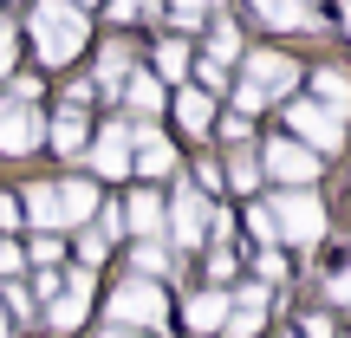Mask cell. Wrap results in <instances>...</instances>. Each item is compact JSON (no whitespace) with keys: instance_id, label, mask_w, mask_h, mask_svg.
<instances>
[{"instance_id":"cell-17","label":"cell","mask_w":351,"mask_h":338,"mask_svg":"<svg viewBox=\"0 0 351 338\" xmlns=\"http://www.w3.org/2000/svg\"><path fill=\"white\" fill-rule=\"evenodd\" d=\"M267 26H319V13H306V0H254Z\"/></svg>"},{"instance_id":"cell-18","label":"cell","mask_w":351,"mask_h":338,"mask_svg":"<svg viewBox=\"0 0 351 338\" xmlns=\"http://www.w3.org/2000/svg\"><path fill=\"white\" fill-rule=\"evenodd\" d=\"M46 137H52V150H59V156H78V150H85V117H78V111L52 117V124H46Z\"/></svg>"},{"instance_id":"cell-34","label":"cell","mask_w":351,"mask_h":338,"mask_svg":"<svg viewBox=\"0 0 351 338\" xmlns=\"http://www.w3.org/2000/svg\"><path fill=\"white\" fill-rule=\"evenodd\" d=\"M7 65H13V26L0 20V78H7Z\"/></svg>"},{"instance_id":"cell-19","label":"cell","mask_w":351,"mask_h":338,"mask_svg":"<svg viewBox=\"0 0 351 338\" xmlns=\"http://www.w3.org/2000/svg\"><path fill=\"white\" fill-rule=\"evenodd\" d=\"M176 117H182V130H189V137H202V130H208V117H215L208 91H195V85H189L182 98H176Z\"/></svg>"},{"instance_id":"cell-9","label":"cell","mask_w":351,"mask_h":338,"mask_svg":"<svg viewBox=\"0 0 351 338\" xmlns=\"http://www.w3.org/2000/svg\"><path fill=\"white\" fill-rule=\"evenodd\" d=\"M293 78H300V65L280 59V52H254L247 59V85L267 91V98H274V91H293Z\"/></svg>"},{"instance_id":"cell-29","label":"cell","mask_w":351,"mask_h":338,"mask_svg":"<svg viewBox=\"0 0 351 338\" xmlns=\"http://www.w3.org/2000/svg\"><path fill=\"white\" fill-rule=\"evenodd\" d=\"M169 7H176V26H195V20H202V7H208V0H169Z\"/></svg>"},{"instance_id":"cell-25","label":"cell","mask_w":351,"mask_h":338,"mask_svg":"<svg viewBox=\"0 0 351 338\" xmlns=\"http://www.w3.org/2000/svg\"><path fill=\"white\" fill-rule=\"evenodd\" d=\"M247 228H254L261 241H274V208H267V202H254V208H247Z\"/></svg>"},{"instance_id":"cell-26","label":"cell","mask_w":351,"mask_h":338,"mask_svg":"<svg viewBox=\"0 0 351 338\" xmlns=\"http://www.w3.org/2000/svg\"><path fill=\"white\" fill-rule=\"evenodd\" d=\"M143 13H150V0H111V20H143Z\"/></svg>"},{"instance_id":"cell-8","label":"cell","mask_w":351,"mask_h":338,"mask_svg":"<svg viewBox=\"0 0 351 338\" xmlns=\"http://www.w3.org/2000/svg\"><path fill=\"white\" fill-rule=\"evenodd\" d=\"M91 169L98 176H130V124H104V137L91 143Z\"/></svg>"},{"instance_id":"cell-3","label":"cell","mask_w":351,"mask_h":338,"mask_svg":"<svg viewBox=\"0 0 351 338\" xmlns=\"http://www.w3.org/2000/svg\"><path fill=\"white\" fill-rule=\"evenodd\" d=\"M111 319H117V326H163L169 300H163L156 280H124V287L111 293Z\"/></svg>"},{"instance_id":"cell-31","label":"cell","mask_w":351,"mask_h":338,"mask_svg":"<svg viewBox=\"0 0 351 338\" xmlns=\"http://www.w3.org/2000/svg\"><path fill=\"white\" fill-rule=\"evenodd\" d=\"M7 313H20V319H26V313H33V293H26V287H20V280H13V287H7Z\"/></svg>"},{"instance_id":"cell-37","label":"cell","mask_w":351,"mask_h":338,"mask_svg":"<svg viewBox=\"0 0 351 338\" xmlns=\"http://www.w3.org/2000/svg\"><path fill=\"white\" fill-rule=\"evenodd\" d=\"M0 228H20V202L13 195H0Z\"/></svg>"},{"instance_id":"cell-41","label":"cell","mask_w":351,"mask_h":338,"mask_svg":"<svg viewBox=\"0 0 351 338\" xmlns=\"http://www.w3.org/2000/svg\"><path fill=\"white\" fill-rule=\"evenodd\" d=\"M111 338H124V332H111Z\"/></svg>"},{"instance_id":"cell-32","label":"cell","mask_w":351,"mask_h":338,"mask_svg":"<svg viewBox=\"0 0 351 338\" xmlns=\"http://www.w3.org/2000/svg\"><path fill=\"white\" fill-rule=\"evenodd\" d=\"M332 300H339V306H351V261L339 267V274H332Z\"/></svg>"},{"instance_id":"cell-11","label":"cell","mask_w":351,"mask_h":338,"mask_svg":"<svg viewBox=\"0 0 351 338\" xmlns=\"http://www.w3.org/2000/svg\"><path fill=\"white\" fill-rule=\"evenodd\" d=\"M85 306H91V274H65V293L52 300V326L78 332L85 326Z\"/></svg>"},{"instance_id":"cell-39","label":"cell","mask_w":351,"mask_h":338,"mask_svg":"<svg viewBox=\"0 0 351 338\" xmlns=\"http://www.w3.org/2000/svg\"><path fill=\"white\" fill-rule=\"evenodd\" d=\"M0 338H7V313H0Z\"/></svg>"},{"instance_id":"cell-28","label":"cell","mask_w":351,"mask_h":338,"mask_svg":"<svg viewBox=\"0 0 351 338\" xmlns=\"http://www.w3.org/2000/svg\"><path fill=\"white\" fill-rule=\"evenodd\" d=\"M98 72H104V85H111V78H124V46H104V65H98Z\"/></svg>"},{"instance_id":"cell-13","label":"cell","mask_w":351,"mask_h":338,"mask_svg":"<svg viewBox=\"0 0 351 338\" xmlns=\"http://www.w3.org/2000/svg\"><path fill=\"white\" fill-rule=\"evenodd\" d=\"M117 221H124L130 234H156V228H163V202H156L150 189H137V195H130V208L117 215Z\"/></svg>"},{"instance_id":"cell-38","label":"cell","mask_w":351,"mask_h":338,"mask_svg":"<svg viewBox=\"0 0 351 338\" xmlns=\"http://www.w3.org/2000/svg\"><path fill=\"white\" fill-rule=\"evenodd\" d=\"M306 338H332V319H326V313H313V319H306Z\"/></svg>"},{"instance_id":"cell-12","label":"cell","mask_w":351,"mask_h":338,"mask_svg":"<svg viewBox=\"0 0 351 338\" xmlns=\"http://www.w3.org/2000/svg\"><path fill=\"white\" fill-rule=\"evenodd\" d=\"M261 319H267V293H261V287H241L234 300H228V319H221V332L247 338V332H261Z\"/></svg>"},{"instance_id":"cell-22","label":"cell","mask_w":351,"mask_h":338,"mask_svg":"<svg viewBox=\"0 0 351 338\" xmlns=\"http://www.w3.org/2000/svg\"><path fill=\"white\" fill-rule=\"evenodd\" d=\"M156 72H163V78H176V85H182V72H189V52L176 46V39H163V46H156Z\"/></svg>"},{"instance_id":"cell-35","label":"cell","mask_w":351,"mask_h":338,"mask_svg":"<svg viewBox=\"0 0 351 338\" xmlns=\"http://www.w3.org/2000/svg\"><path fill=\"white\" fill-rule=\"evenodd\" d=\"M261 274H267V280H287V261H280V254L267 248V254H261Z\"/></svg>"},{"instance_id":"cell-21","label":"cell","mask_w":351,"mask_h":338,"mask_svg":"<svg viewBox=\"0 0 351 338\" xmlns=\"http://www.w3.org/2000/svg\"><path fill=\"white\" fill-rule=\"evenodd\" d=\"M130 104H137L143 117H156V111H163V85H156L150 72H130Z\"/></svg>"},{"instance_id":"cell-24","label":"cell","mask_w":351,"mask_h":338,"mask_svg":"<svg viewBox=\"0 0 351 338\" xmlns=\"http://www.w3.org/2000/svg\"><path fill=\"white\" fill-rule=\"evenodd\" d=\"M234 52H241V33H234V26H215V52H208V59H234Z\"/></svg>"},{"instance_id":"cell-23","label":"cell","mask_w":351,"mask_h":338,"mask_svg":"<svg viewBox=\"0 0 351 338\" xmlns=\"http://www.w3.org/2000/svg\"><path fill=\"white\" fill-rule=\"evenodd\" d=\"M189 65H195V78H202L195 91H221V85H228V65H221V59H189Z\"/></svg>"},{"instance_id":"cell-5","label":"cell","mask_w":351,"mask_h":338,"mask_svg":"<svg viewBox=\"0 0 351 338\" xmlns=\"http://www.w3.org/2000/svg\"><path fill=\"white\" fill-rule=\"evenodd\" d=\"M287 124L300 130V143L306 150H339V137H345V117H332V111H319V104H287Z\"/></svg>"},{"instance_id":"cell-14","label":"cell","mask_w":351,"mask_h":338,"mask_svg":"<svg viewBox=\"0 0 351 338\" xmlns=\"http://www.w3.org/2000/svg\"><path fill=\"white\" fill-rule=\"evenodd\" d=\"M26 215H33V228H39V234H52V228H65V215H59V189L33 182V189H26Z\"/></svg>"},{"instance_id":"cell-15","label":"cell","mask_w":351,"mask_h":338,"mask_svg":"<svg viewBox=\"0 0 351 338\" xmlns=\"http://www.w3.org/2000/svg\"><path fill=\"white\" fill-rule=\"evenodd\" d=\"M59 215H65V221H91V215H98V189L78 182V176L59 182Z\"/></svg>"},{"instance_id":"cell-16","label":"cell","mask_w":351,"mask_h":338,"mask_svg":"<svg viewBox=\"0 0 351 338\" xmlns=\"http://www.w3.org/2000/svg\"><path fill=\"white\" fill-rule=\"evenodd\" d=\"M182 319L195 332H221V319H228V293H195V300L182 306Z\"/></svg>"},{"instance_id":"cell-36","label":"cell","mask_w":351,"mask_h":338,"mask_svg":"<svg viewBox=\"0 0 351 338\" xmlns=\"http://www.w3.org/2000/svg\"><path fill=\"white\" fill-rule=\"evenodd\" d=\"M0 274H20V248L13 241H0Z\"/></svg>"},{"instance_id":"cell-30","label":"cell","mask_w":351,"mask_h":338,"mask_svg":"<svg viewBox=\"0 0 351 338\" xmlns=\"http://www.w3.org/2000/svg\"><path fill=\"white\" fill-rule=\"evenodd\" d=\"M104 248H111V234H98V228L78 241V254H85V261H104Z\"/></svg>"},{"instance_id":"cell-6","label":"cell","mask_w":351,"mask_h":338,"mask_svg":"<svg viewBox=\"0 0 351 338\" xmlns=\"http://www.w3.org/2000/svg\"><path fill=\"white\" fill-rule=\"evenodd\" d=\"M267 169H274L287 189H306L319 176V156L306 150V143H293V137H274V143H267Z\"/></svg>"},{"instance_id":"cell-4","label":"cell","mask_w":351,"mask_h":338,"mask_svg":"<svg viewBox=\"0 0 351 338\" xmlns=\"http://www.w3.org/2000/svg\"><path fill=\"white\" fill-rule=\"evenodd\" d=\"M39 143H46V117H39L33 104L0 98V150H7V156H26V150H39Z\"/></svg>"},{"instance_id":"cell-7","label":"cell","mask_w":351,"mask_h":338,"mask_svg":"<svg viewBox=\"0 0 351 338\" xmlns=\"http://www.w3.org/2000/svg\"><path fill=\"white\" fill-rule=\"evenodd\" d=\"M169 228H176V248H202V234H208V202H202V189H182V195L169 202Z\"/></svg>"},{"instance_id":"cell-10","label":"cell","mask_w":351,"mask_h":338,"mask_svg":"<svg viewBox=\"0 0 351 338\" xmlns=\"http://www.w3.org/2000/svg\"><path fill=\"white\" fill-rule=\"evenodd\" d=\"M130 150H137V169H143V176H169V169H176L169 137H163V130H150V124L130 130Z\"/></svg>"},{"instance_id":"cell-1","label":"cell","mask_w":351,"mask_h":338,"mask_svg":"<svg viewBox=\"0 0 351 338\" xmlns=\"http://www.w3.org/2000/svg\"><path fill=\"white\" fill-rule=\"evenodd\" d=\"M33 46H39L46 65L78 59V46H85V13H78L72 0H39L33 7Z\"/></svg>"},{"instance_id":"cell-40","label":"cell","mask_w":351,"mask_h":338,"mask_svg":"<svg viewBox=\"0 0 351 338\" xmlns=\"http://www.w3.org/2000/svg\"><path fill=\"white\" fill-rule=\"evenodd\" d=\"M345 33H351V7H345Z\"/></svg>"},{"instance_id":"cell-33","label":"cell","mask_w":351,"mask_h":338,"mask_svg":"<svg viewBox=\"0 0 351 338\" xmlns=\"http://www.w3.org/2000/svg\"><path fill=\"white\" fill-rule=\"evenodd\" d=\"M234 104H241V111H261V104H267V91H254L247 78H241V91H234Z\"/></svg>"},{"instance_id":"cell-20","label":"cell","mask_w":351,"mask_h":338,"mask_svg":"<svg viewBox=\"0 0 351 338\" xmlns=\"http://www.w3.org/2000/svg\"><path fill=\"white\" fill-rule=\"evenodd\" d=\"M319 111H351V78L345 72H319Z\"/></svg>"},{"instance_id":"cell-2","label":"cell","mask_w":351,"mask_h":338,"mask_svg":"<svg viewBox=\"0 0 351 338\" xmlns=\"http://www.w3.org/2000/svg\"><path fill=\"white\" fill-rule=\"evenodd\" d=\"M326 234V202L313 189H287L274 202V241H293V248H313Z\"/></svg>"},{"instance_id":"cell-27","label":"cell","mask_w":351,"mask_h":338,"mask_svg":"<svg viewBox=\"0 0 351 338\" xmlns=\"http://www.w3.org/2000/svg\"><path fill=\"white\" fill-rule=\"evenodd\" d=\"M221 176H228V182H234V189H254V176H261V169H254L247 156H234V169H221Z\"/></svg>"}]
</instances>
